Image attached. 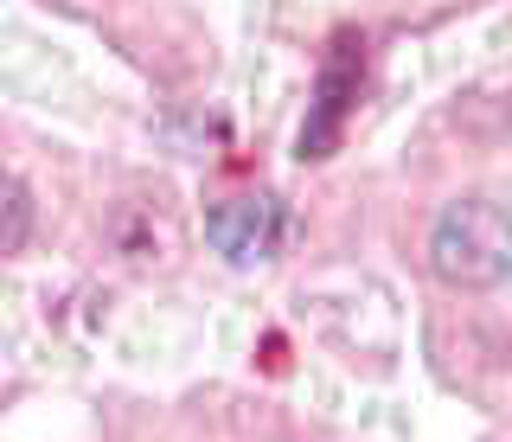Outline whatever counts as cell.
<instances>
[{
  "label": "cell",
  "instance_id": "obj_1",
  "mask_svg": "<svg viewBox=\"0 0 512 442\" xmlns=\"http://www.w3.org/2000/svg\"><path fill=\"white\" fill-rule=\"evenodd\" d=\"M429 270L448 289H500L512 282V212L493 199H455L429 225Z\"/></svg>",
  "mask_w": 512,
  "mask_h": 442
},
{
  "label": "cell",
  "instance_id": "obj_2",
  "mask_svg": "<svg viewBox=\"0 0 512 442\" xmlns=\"http://www.w3.org/2000/svg\"><path fill=\"white\" fill-rule=\"evenodd\" d=\"M359 84H365V39L359 33H340L320 58V77H314V103H308V122H301V141L295 154L301 161H327L346 135V116L359 103Z\"/></svg>",
  "mask_w": 512,
  "mask_h": 442
},
{
  "label": "cell",
  "instance_id": "obj_3",
  "mask_svg": "<svg viewBox=\"0 0 512 442\" xmlns=\"http://www.w3.org/2000/svg\"><path fill=\"white\" fill-rule=\"evenodd\" d=\"M205 244L218 250L224 263L250 270V263H269L276 250L288 244V205L276 193H237V199H218L205 212Z\"/></svg>",
  "mask_w": 512,
  "mask_h": 442
},
{
  "label": "cell",
  "instance_id": "obj_4",
  "mask_svg": "<svg viewBox=\"0 0 512 442\" xmlns=\"http://www.w3.org/2000/svg\"><path fill=\"white\" fill-rule=\"evenodd\" d=\"M32 225H39V212H32L26 180L0 167V263H7V257H20V250L32 244Z\"/></svg>",
  "mask_w": 512,
  "mask_h": 442
}]
</instances>
